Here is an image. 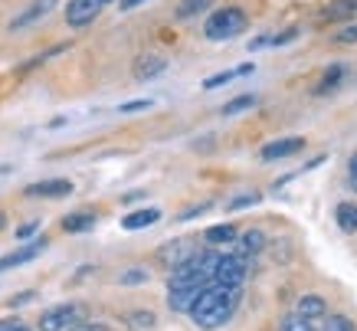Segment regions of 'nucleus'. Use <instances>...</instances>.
<instances>
[{
    "label": "nucleus",
    "instance_id": "2f4dec72",
    "mask_svg": "<svg viewBox=\"0 0 357 331\" xmlns=\"http://www.w3.org/2000/svg\"><path fill=\"white\" fill-rule=\"evenodd\" d=\"M69 331H109L105 325H92V321H79L76 328H69Z\"/></svg>",
    "mask_w": 357,
    "mask_h": 331
},
{
    "label": "nucleus",
    "instance_id": "72a5a7b5",
    "mask_svg": "<svg viewBox=\"0 0 357 331\" xmlns=\"http://www.w3.org/2000/svg\"><path fill=\"white\" fill-rule=\"evenodd\" d=\"M138 3H144V0H121V10H135Z\"/></svg>",
    "mask_w": 357,
    "mask_h": 331
},
{
    "label": "nucleus",
    "instance_id": "1a4fd4ad",
    "mask_svg": "<svg viewBox=\"0 0 357 331\" xmlns=\"http://www.w3.org/2000/svg\"><path fill=\"white\" fill-rule=\"evenodd\" d=\"M305 148V138H282V141H272L262 148V158L266 161H279V158H292L298 151Z\"/></svg>",
    "mask_w": 357,
    "mask_h": 331
},
{
    "label": "nucleus",
    "instance_id": "423d86ee",
    "mask_svg": "<svg viewBox=\"0 0 357 331\" xmlns=\"http://www.w3.org/2000/svg\"><path fill=\"white\" fill-rule=\"evenodd\" d=\"M46 249V240H33L30 246H20V249H13V253H7V256L0 259V272H7V269L13 266H23V263H30V259H36L40 253Z\"/></svg>",
    "mask_w": 357,
    "mask_h": 331
},
{
    "label": "nucleus",
    "instance_id": "b1692460",
    "mask_svg": "<svg viewBox=\"0 0 357 331\" xmlns=\"http://www.w3.org/2000/svg\"><path fill=\"white\" fill-rule=\"evenodd\" d=\"M279 331H314V325L308 318H302V315H289V318L282 321Z\"/></svg>",
    "mask_w": 357,
    "mask_h": 331
},
{
    "label": "nucleus",
    "instance_id": "f8f14e48",
    "mask_svg": "<svg viewBox=\"0 0 357 331\" xmlns=\"http://www.w3.org/2000/svg\"><path fill=\"white\" fill-rule=\"evenodd\" d=\"M325 311H328V305H325V299L321 295H302L298 299V311L295 315H302V318H325Z\"/></svg>",
    "mask_w": 357,
    "mask_h": 331
},
{
    "label": "nucleus",
    "instance_id": "4be33fe9",
    "mask_svg": "<svg viewBox=\"0 0 357 331\" xmlns=\"http://www.w3.org/2000/svg\"><path fill=\"white\" fill-rule=\"evenodd\" d=\"M154 311H131L128 315V325H131V331H151L154 328Z\"/></svg>",
    "mask_w": 357,
    "mask_h": 331
},
{
    "label": "nucleus",
    "instance_id": "cd10ccee",
    "mask_svg": "<svg viewBox=\"0 0 357 331\" xmlns=\"http://www.w3.org/2000/svg\"><path fill=\"white\" fill-rule=\"evenodd\" d=\"M252 203H259V193H246V197L229 200V210H243V207H252Z\"/></svg>",
    "mask_w": 357,
    "mask_h": 331
},
{
    "label": "nucleus",
    "instance_id": "4c0bfd02",
    "mask_svg": "<svg viewBox=\"0 0 357 331\" xmlns=\"http://www.w3.org/2000/svg\"><path fill=\"white\" fill-rule=\"evenodd\" d=\"M98 3H115V0H98Z\"/></svg>",
    "mask_w": 357,
    "mask_h": 331
},
{
    "label": "nucleus",
    "instance_id": "e433bc0d",
    "mask_svg": "<svg viewBox=\"0 0 357 331\" xmlns=\"http://www.w3.org/2000/svg\"><path fill=\"white\" fill-rule=\"evenodd\" d=\"M3 223H7V216H3V214H0V230H3Z\"/></svg>",
    "mask_w": 357,
    "mask_h": 331
},
{
    "label": "nucleus",
    "instance_id": "6ab92c4d",
    "mask_svg": "<svg viewBox=\"0 0 357 331\" xmlns=\"http://www.w3.org/2000/svg\"><path fill=\"white\" fill-rule=\"evenodd\" d=\"M213 7V0H181L177 3V20H190L197 13H204Z\"/></svg>",
    "mask_w": 357,
    "mask_h": 331
},
{
    "label": "nucleus",
    "instance_id": "f03ea898",
    "mask_svg": "<svg viewBox=\"0 0 357 331\" xmlns=\"http://www.w3.org/2000/svg\"><path fill=\"white\" fill-rule=\"evenodd\" d=\"M246 27H249V17L239 10V7H223V10L210 13L204 33L210 40H233V36H239Z\"/></svg>",
    "mask_w": 357,
    "mask_h": 331
},
{
    "label": "nucleus",
    "instance_id": "4468645a",
    "mask_svg": "<svg viewBox=\"0 0 357 331\" xmlns=\"http://www.w3.org/2000/svg\"><path fill=\"white\" fill-rule=\"evenodd\" d=\"M194 256V249H190V243H181V240H177V243H167L161 249V259L164 263H167V266H181V263H184V259H190Z\"/></svg>",
    "mask_w": 357,
    "mask_h": 331
},
{
    "label": "nucleus",
    "instance_id": "39448f33",
    "mask_svg": "<svg viewBox=\"0 0 357 331\" xmlns=\"http://www.w3.org/2000/svg\"><path fill=\"white\" fill-rule=\"evenodd\" d=\"M98 10H102L98 0H69V7H66V23H69V27H89V23L98 17Z\"/></svg>",
    "mask_w": 357,
    "mask_h": 331
},
{
    "label": "nucleus",
    "instance_id": "aec40b11",
    "mask_svg": "<svg viewBox=\"0 0 357 331\" xmlns=\"http://www.w3.org/2000/svg\"><path fill=\"white\" fill-rule=\"evenodd\" d=\"M295 36H298V30H285V33H279V36H259V40H252L249 43V50H266V46H285V43H292Z\"/></svg>",
    "mask_w": 357,
    "mask_h": 331
},
{
    "label": "nucleus",
    "instance_id": "f704fd0d",
    "mask_svg": "<svg viewBox=\"0 0 357 331\" xmlns=\"http://www.w3.org/2000/svg\"><path fill=\"white\" fill-rule=\"evenodd\" d=\"M351 181H354V187H357V154L351 158Z\"/></svg>",
    "mask_w": 357,
    "mask_h": 331
},
{
    "label": "nucleus",
    "instance_id": "2eb2a0df",
    "mask_svg": "<svg viewBox=\"0 0 357 331\" xmlns=\"http://www.w3.org/2000/svg\"><path fill=\"white\" fill-rule=\"evenodd\" d=\"M262 246H266V233L249 230V233L239 236V256H256V253H262Z\"/></svg>",
    "mask_w": 357,
    "mask_h": 331
},
{
    "label": "nucleus",
    "instance_id": "473e14b6",
    "mask_svg": "<svg viewBox=\"0 0 357 331\" xmlns=\"http://www.w3.org/2000/svg\"><path fill=\"white\" fill-rule=\"evenodd\" d=\"M30 233H36V223H26V226H20V230H17V236H30Z\"/></svg>",
    "mask_w": 357,
    "mask_h": 331
},
{
    "label": "nucleus",
    "instance_id": "7ed1b4c3",
    "mask_svg": "<svg viewBox=\"0 0 357 331\" xmlns=\"http://www.w3.org/2000/svg\"><path fill=\"white\" fill-rule=\"evenodd\" d=\"M79 321H86V309L82 305H56V309L43 311L40 331H66V328H76Z\"/></svg>",
    "mask_w": 357,
    "mask_h": 331
},
{
    "label": "nucleus",
    "instance_id": "ddd939ff",
    "mask_svg": "<svg viewBox=\"0 0 357 331\" xmlns=\"http://www.w3.org/2000/svg\"><path fill=\"white\" fill-rule=\"evenodd\" d=\"M325 20H347V17H357V0H331L325 10H321Z\"/></svg>",
    "mask_w": 357,
    "mask_h": 331
},
{
    "label": "nucleus",
    "instance_id": "bb28decb",
    "mask_svg": "<svg viewBox=\"0 0 357 331\" xmlns=\"http://www.w3.org/2000/svg\"><path fill=\"white\" fill-rule=\"evenodd\" d=\"M337 79H341V66H335V69H331V73H328L325 79H321V86H318V92H331V89L337 86Z\"/></svg>",
    "mask_w": 357,
    "mask_h": 331
},
{
    "label": "nucleus",
    "instance_id": "c85d7f7f",
    "mask_svg": "<svg viewBox=\"0 0 357 331\" xmlns=\"http://www.w3.org/2000/svg\"><path fill=\"white\" fill-rule=\"evenodd\" d=\"M337 40H341V43H357V23H354V27H347V30L337 33Z\"/></svg>",
    "mask_w": 357,
    "mask_h": 331
},
{
    "label": "nucleus",
    "instance_id": "7c9ffc66",
    "mask_svg": "<svg viewBox=\"0 0 357 331\" xmlns=\"http://www.w3.org/2000/svg\"><path fill=\"white\" fill-rule=\"evenodd\" d=\"M0 331H30L26 328V325H23V321H0Z\"/></svg>",
    "mask_w": 357,
    "mask_h": 331
},
{
    "label": "nucleus",
    "instance_id": "f257e3e1",
    "mask_svg": "<svg viewBox=\"0 0 357 331\" xmlns=\"http://www.w3.org/2000/svg\"><path fill=\"white\" fill-rule=\"evenodd\" d=\"M239 305V288L233 286H206L197 302L190 305V318H194L197 328L204 331H213V328H223L229 318H233V311Z\"/></svg>",
    "mask_w": 357,
    "mask_h": 331
},
{
    "label": "nucleus",
    "instance_id": "9b49d317",
    "mask_svg": "<svg viewBox=\"0 0 357 331\" xmlns=\"http://www.w3.org/2000/svg\"><path fill=\"white\" fill-rule=\"evenodd\" d=\"M158 220H161V210L148 207V210H135V214H128L125 220H121V226H125V230H144V226H154Z\"/></svg>",
    "mask_w": 357,
    "mask_h": 331
},
{
    "label": "nucleus",
    "instance_id": "c756f323",
    "mask_svg": "<svg viewBox=\"0 0 357 331\" xmlns=\"http://www.w3.org/2000/svg\"><path fill=\"white\" fill-rule=\"evenodd\" d=\"M141 108H151V102H148V98H141V102H125L121 112H141Z\"/></svg>",
    "mask_w": 357,
    "mask_h": 331
},
{
    "label": "nucleus",
    "instance_id": "5701e85b",
    "mask_svg": "<svg viewBox=\"0 0 357 331\" xmlns=\"http://www.w3.org/2000/svg\"><path fill=\"white\" fill-rule=\"evenodd\" d=\"M252 105H256V96H239V98H233V102H227L220 115H236V112H246V108H252Z\"/></svg>",
    "mask_w": 357,
    "mask_h": 331
},
{
    "label": "nucleus",
    "instance_id": "20e7f679",
    "mask_svg": "<svg viewBox=\"0 0 357 331\" xmlns=\"http://www.w3.org/2000/svg\"><path fill=\"white\" fill-rule=\"evenodd\" d=\"M249 276V266L243 256H220L217 259V272H213V282L217 286H233L239 288Z\"/></svg>",
    "mask_w": 357,
    "mask_h": 331
},
{
    "label": "nucleus",
    "instance_id": "6e6552de",
    "mask_svg": "<svg viewBox=\"0 0 357 331\" xmlns=\"http://www.w3.org/2000/svg\"><path fill=\"white\" fill-rule=\"evenodd\" d=\"M73 193V184L63 181V177H53V181H40L26 187V197H69Z\"/></svg>",
    "mask_w": 357,
    "mask_h": 331
},
{
    "label": "nucleus",
    "instance_id": "f3484780",
    "mask_svg": "<svg viewBox=\"0 0 357 331\" xmlns=\"http://www.w3.org/2000/svg\"><path fill=\"white\" fill-rule=\"evenodd\" d=\"M335 220L344 233H354L357 230V203H341V207L335 210Z\"/></svg>",
    "mask_w": 357,
    "mask_h": 331
},
{
    "label": "nucleus",
    "instance_id": "a211bd4d",
    "mask_svg": "<svg viewBox=\"0 0 357 331\" xmlns=\"http://www.w3.org/2000/svg\"><path fill=\"white\" fill-rule=\"evenodd\" d=\"M92 226H96V216L92 214H69L63 220L66 233H86V230H92Z\"/></svg>",
    "mask_w": 357,
    "mask_h": 331
},
{
    "label": "nucleus",
    "instance_id": "0eeeda50",
    "mask_svg": "<svg viewBox=\"0 0 357 331\" xmlns=\"http://www.w3.org/2000/svg\"><path fill=\"white\" fill-rule=\"evenodd\" d=\"M56 3H59V0H33L30 7H26V10H23L20 17L10 23V30H23V27H30V23L43 20L50 10H56Z\"/></svg>",
    "mask_w": 357,
    "mask_h": 331
},
{
    "label": "nucleus",
    "instance_id": "393cba45",
    "mask_svg": "<svg viewBox=\"0 0 357 331\" xmlns=\"http://www.w3.org/2000/svg\"><path fill=\"white\" fill-rule=\"evenodd\" d=\"M325 331H354V321L344 318V315H331L325 321Z\"/></svg>",
    "mask_w": 357,
    "mask_h": 331
},
{
    "label": "nucleus",
    "instance_id": "c9c22d12",
    "mask_svg": "<svg viewBox=\"0 0 357 331\" xmlns=\"http://www.w3.org/2000/svg\"><path fill=\"white\" fill-rule=\"evenodd\" d=\"M33 299V292H23V295H17V299H13V305H23V302H30Z\"/></svg>",
    "mask_w": 357,
    "mask_h": 331
},
{
    "label": "nucleus",
    "instance_id": "dca6fc26",
    "mask_svg": "<svg viewBox=\"0 0 357 331\" xmlns=\"http://www.w3.org/2000/svg\"><path fill=\"white\" fill-rule=\"evenodd\" d=\"M252 69H256V66H252V63H243V66H239V69H229V73L210 75V79H206V82H204V89H220V86H227V82H233V79H239V75H249V73H252Z\"/></svg>",
    "mask_w": 357,
    "mask_h": 331
},
{
    "label": "nucleus",
    "instance_id": "a878e982",
    "mask_svg": "<svg viewBox=\"0 0 357 331\" xmlns=\"http://www.w3.org/2000/svg\"><path fill=\"white\" fill-rule=\"evenodd\" d=\"M138 282H148V272H144V269H128V272L121 276V286H138Z\"/></svg>",
    "mask_w": 357,
    "mask_h": 331
},
{
    "label": "nucleus",
    "instance_id": "9d476101",
    "mask_svg": "<svg viewBox=\"0 0 357 331\" xmlns=\"http://www.w3.org/2000/svg\"><path fill=\"white\" fill-rule=\"evenodd\" d=\"M164 69H167V59L164 56H141L138 63H135V79H154V75H161Z\"/></svg>",
    "mask_w": 357,
    "mask_h": 331
},
{
    "label": "nucleus",
    "instance_id": "412c9836",
    "mask_svg": "<svg viewBox=\"0 0 357 331\" xmlns=\"http://www.w3.org/2000/svg\"><path fill=\"white\" fill-rule=\"evenodd\" d=\"M233 240H236V226H233V223H223V226H210V230H206V243H213V246L233 243Z\"/></svg>",
    "mask_w": 357,
    "mask_h": 331
}]
</instances>
